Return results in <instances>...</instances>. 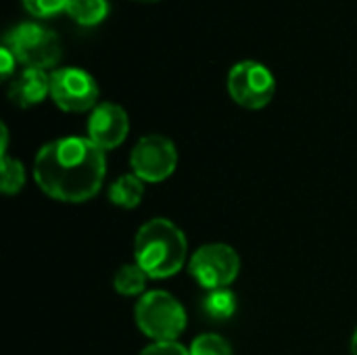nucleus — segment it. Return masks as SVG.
<instances>
[{
  "mask_svg": "<svg viewBox=\"0 0 357 355\" xmlns=\"http://www.w3.org/2000/svg\"><path fill=\"white\" fill-rule=\"evenodd\" d=\"M96 80L79 67H61L50 73V98L65 113H86L98 105Z\"/></svg>",
  "mask_w": 357,
  "mask_h": 355,
  "instance_id": "obj_7",
  "label": "nucleus"
},
{
  "mask_svg": "<svg viewBox=\"0 0 357 355\" xmlns=\"http://www.w3.org/2000/svg\"><path fill=\"white\" fill-rule=\"evenodd\" d=\"M136 326L144 337L155 341H178L186 328L184 305L165 291L144 293L134 308Z\"/></svg>",
  "mask_w": 357,
  "mask_h": 355,
  "instance_id": "obj_3",
  "label": "nucleus"
},
{
  "mask_svg": "<svg viewBox=\"0 0 357 355\" xmlns=\"http://www.w3.org/2000/svg\"><path fill=\"white\" fill-rule=\"evenodd\" d=\"M134 262L151 280L176 276L188 264L186 234L167 218H153L142 224L134 239Z\"/></svg>",
  "mask_w": 357,
  "mask_h": 355,
  "instance_id": "obj_2",
  "label": "nucleus"
},
{
  "mask_svg": "<svg viewBox=\"0 0 357 355\" xmlns=\"http://www.w3.org/2000/svg\"><path fill=\"white\" fill-rule=\"evenodd\" d=\"M130 167L132 174H136L144 184L163 182L178 167L176 144L161 134L142 136L130 153Z\"/></svg>",
  "mask_w": 357,
  "mask_h": 355,
  "instance_id": "obj_8",
  "label": "nucleus"
},
{
  "mask_svg": "<svg viewBox=\"0 0 357 355\" xmlns=\"http://www.w3.org/2000/svg\"><path fill=\"white\" fill-rule=\"evenodd\" d=\"M50 94V75L42 69H23L8 88V98L21 109L40 105Z\"/></svg>",
  "mask_w": 357,
  "mask_h": 355,
  "instance_id": "obj_10",
  "label": "nucleus"
},
{
  "mask_svg": "<svg viewBox=\"0 0 357 355\" xmlns=\"http://www.w3.org/2000/svg\"><path fill=\"white\" fill-rule=\"evenodd\" d=\"M105 176V151L82 136L46 142L33 159L36 184L44 195L61 203H86L94 199Z\"/></svg>",
  "mask_w": 357,
  "mask_h": 355,
  "instance_id": "obj_1",
  "label": "nucleus"
},
{
  "mask_svg": "<svg viewBox=\"0 0 357 355\" xmlns=\"http://www.w3.org/2000/svg\"><path fill=\"white\" fill-rule=\"evenodd\" d=\"M130 132V119L123 107L117 103H98L88 119V138L107 151L117 149Z\"/></svg>",
  "mask_w": 357,
  "mask_h": 355,
  "instance_id": "obj_9",
  "label": "nucleus"
},
{
  "mask_svg": "<svg viewBox=\"0 0 357 355\" xmlns=\"http://www.w3.org/2000/svg\"><path fill=\"white\" fill-rule=\"evenodd\" d=\"M138 355H190V352L178 341H155Z\"/></svg>",
  "mask_w": 357,
  "mask_h": 355,
  "instance_id": "obj_18",
  "label": "nucleus"
},
{
  "mask_svg": "<svg viewBox=\"0 0 357 355\" xmlns=\"http://www.w3.org/2000/svg\"><path fill=\"white\" fill-rule=\"evenodd\" d=\"M190 355H234L230 343L215 335V333H205V335H199L190 347H188Z\"/></svg>",
  "mask_w": 357,
  "mask_h": 355,
  "instance_id": "obj_16",
  "label": "nucleus"
},
{
  "mask_svg": "<svg viewBox=\"0 0 357 355\" xmlns=\"http://www.w3.org/2000/svg\"><path fill=\"white\" fill-rule=\"evenodd\" d=\"M138 2H157V0H138Z\"/></svg>",
  "mask_w": 357,
  "mask_h": 355,
  "instance_id": "obj_21",
  "label": "nucleus"
},
{
  "mask_svg": "<svg viewBox=\"0 0 357 355\" xmlns=\"http://www.w3.org/2000/svg\"><path fill=\"white\" fill-rule=\"evenodd\" d=\"M236 303L238 299L230 289H215V291H207V295L201 301V310L209 320L226 322L236 314Z\"/></svg>",
  "mask_w": 357,
  "mask_h": 355,
  "instance_id": "obj_12",
  "label": "nucleus"
},
{
  "mask_svg": "<svg viewBox=\"0 0 357 355\" xmlns=\"http://www.w3.org/2000/svg\"><path fill=\"white\" fill-rule=\"evenodd\" d=\"M146 282H149V276L136 262L134 264H123L113 276V289L123 297L144 295Z\"/></svg>",
  "mask_w": 357,
  "mask_h": 355,
  "instance_id": "obj_13",
  "label": "nucleus"
},
{
  "mask_svg": "<svg viewBox=\"0 0 357 355\" xmlns=\"http://www.w3.org/2000/svg\"><path fill=\"white\" fill-rule=\"evenodd\" d=\"M6 46L25 69H52L59 65L63 48L59 36L40 23H19L4 33Z\"/></svg>",
  "mask_w": 357,
  "mask_h": 355,
  "instance_id": "obj_4",
  "label": "nucleus"
},
{
  "mask_svg": "<svg viewBox=\"0 0 357 355\" xmlns=\"http://www.w3.org/2000/svg\"><path fill=\"white\" fill-rule=\"evenodd\" d=\"M276 80L272 71L259 61H241L228 71L230 98L251 111L264 109L272 103Z\"/></svg>",
  "mask_w": 357,
  "mask_h": 355,
  "instance_id": "obj_6",
  "label": "nucleus"
},
{
  "mask_svg": "<svg viewBox=\"0 0 357 355\" xmlns=\"http://www.w3.org/2000/svg\"><path fill=\"white\" fill-rule=\"evenodd\" d=\"M144 197V182L136 174H123L109 186V201L121 209H134Z\"/></svg>",
  "mask_w": 357,
  "mask_h": 355,
  "instance_id": "obj_11",
  "label": "nucleus"
},
{
  "mask_svg": "<svg viewBox=\"0 0 357 355\" xmlns=\"http://www.w3.org/2000/svg\"><path fill=\"white\" fill-rule=\"evenodd\" d=\"M25 10L38 19H50L61 13H67L69 0H21Z\"/></svg>",
  "mask_w": 357,
  "mask_h": 355,
  "instance_id": "obj_17",
  "label": "nucleus"
},
{
  "mask_svg": "<svg viewBox=\"0 0 357 355\" xmlns=\"http://www.w3.org/2000/svg\"><path fill=\"white\" fill-rule=\"evenodd\" d=\"M351 355H357V331L351 337Z\"/></svg>",
  "mask_w": 357,
  "mask_h": 355,
  "instance_id": "obj_20",
  "label": "nucleus"
},
{
  "mask_svg": "<svg viewBox=\"0 0 357 355\" xmlns=\"http://www.w3.org/2000/svg\"><path fill=\"white\" fill-rule=\"evenodd\" d=\"M67 15L82 27H94L109 15V0H69Z\"/></svg>",
  "mask_w": 357,
  "mask_h": 355,
  "instance_id": "obj_14",
  "label": "nucleus"
},
{
  "mask_svg": "<svg viewBox=\"0 0 357 355\" xmlns=\"http://www.w3.org/2000/svg\"><path fill=\"white\" fill-rule=\"evenodd\" d=\"M188 272L205 291L228 289L238 278L241 257L230 245L207 243L190 255Z\"/></svg>",
  "mask_w": 357,
  "mask_h": 355,
  "instance_id": "obj_5",
  "label": "nucleus"
},
{
  "mask_svg": "<svg viewBox=\"0 0 357 355\" xmlns=\"http://www.w3.org/2000/svg\"><path fill=\"white\" fill-rule=\"evenodd\" d=\"M25 186V169L21 161L2 155L0 157V188L4 195H17Z\"/></svg>",
  "mask_w": 357,
  "mask_h": 355,
  "instance_id": "obj_15",
  "label": "nucleus"
},
{
  "mask_svg": "<svg viewBox=\"0 0 357 355\" xmlns=\"http://www.w3.org/2000/svg\"><path fill=\"white\" fill-rule=\"evenodd\" d=\"M15 67H17L15 54H13L6 46H2V48H0V71H2V80H8V77L13 75Z\"/></svg>",
  "mask_w": 357,
  "mask_h": 355,
  "instance_id": "obj_19",
  "label": "nucleus"
}]
</instances>
